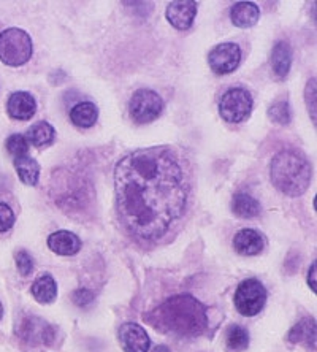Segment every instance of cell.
Segmentation results:
<instances>
[{
    "mask_svg": "<svg viewBox=\"0 0 317 352\" xmlns=\"http://www.w3.org/2000/svg\"><path fill=\"white\" fill-rule=\"evenodd\" d=\"M154 329L178 336L201 335L206 330V308L192 295H175L144 316Z\"/></svg>",
    "mask_w": 317,
    "mask_h": 352,
    "instance_id": "2",
    "label": "cell"
},
{
    "mask_svg": "<svg viewBox=\"0 0 317 352\" xmlns=\"http://www.w3.org/2000/svg\"><path fill=\"white\" fill-rule=\"evenodd\" d=\"M208 62L217 75L232 74L241 62V50L237 43H221L211 50Z\"/></svg>",
    "mask_w": 317,
    "mask_h": 352,
    "instance_id": "8",
    "label": "cell"
},
{
    "mask_svg": "<svg viewBox=\"0 0 317 352\" xmlns=\"http://www.w3.org/2000/svg\"><path fill=\"white\" fill-rule=\"evenodd\" d=\"M268 116L272 121L278 124H289L292 119V113H290V107L287 102H274L268 110Z\"/></svg>",
    "mask_w": 317,
    "mask_h": 352,
    "instance_id": "24",
    "label": "cell"
},
{
    "mask_svg": "<svg viewBox=\"0 0 317 352\" xmlns=\"http://www.w3.org/2000/svg\"><path fill=\"white\" fill-rule=\"evenodd\" d=\"M289 341L294 344H306L309 349H316V320L313 318L301 319L289 332Z\"/></svg>",
    "mask_w": 317,
    "mask_h": 352,
    "instance_id": "17",
    "label": "cell"
},
{
    "mask_svg": "<svg viewBox=\"0 0 317 352\" xmlns=\"http://www.w3.org/2000/svg\"><path fill=\"white\" fill-rule=\"evenodd\" d=\"M263 238L252 229H243L233 238V250L241 256H256L263 250Z\"/></svg>",
    "mask_w": 317,
    "mask_h": 352,
    "instance_id": "13",
    "label": "cell"
},
{
    "mask_svg": "<svg viewBox=\"0 0 317 352\" xmlns=\"http://www.w3.org/2000/svg\"><path fill=\"white\" fill-rule=\"evenodd\" d=\"M119 343L126 352H148L151 340L142 325L127 322L119 329Z\"/></svg>",
    "mask_w": 317,
    "mask_h": 352,
    "instance_id": "9",
    "label": "cell"
},
{
    "mask_svg": "<svg viewBox=\"0 0 317 352\" xmlns=\"http://www.w3.org/2000/svg\"><path fill=\"white\" fill-rule=\"evenodd\" d=\"M230 18L237 28L248 29L257 24L259 18H261V10L252 2H238L232 7Z\"/></svg>",
    "mask_w": 317,
    "mask_h": 352,
    "instance_id": "16",
    "label": "cell"
},
{
    "mask_svg": "<svg viewBox=\"0 0 317 352\" xmlns=\"http://www.w3.org/2000/svg\"><path fill=\"white\" fill-rule=\"evenodd\" d=\"M164 100L157 92L151 89H138L131 98L129 111L135 122L148 124L162 115Z\"/></svg>",
    "mask_w": 317,
    "mask_h": 352,
    "instance_id": "7",
    "label": "cell"
},
{
    "mask_svg": "<svg viewBox=\"0 0 317 352\" xmlns=\"http://www.w3.org/2000/svg\"><path fill=\"white\" fill-rule=\"evenodd\" d=\"M153 352H171L168 348H167V346H157V348H155Z\"/></svg>",
    "mask_w": 317,
    "mask_h": 352,
    "instance_id": "31",
    "label": "cell"
},
{
    "mask_svg": "<svg viewBox=\"0 0 317 352\" xmlns=\"http://www.w3.org/2000/svg\"><path fill=\"white\" fill-rule=\"evenodd\" d=\"M14 168H17L19 179L28 186H37L40 176V165L35 159L29 156H21L14 159Z\"/></svg>",
    "mask_w": 317,
    "mask_h": 352,
    "instance_id": "20",
    "label": "cell"
},
{
    "mask_svg": "<svg viewBox=\"0 0 317 352\" xmlns=\"http://www.w3.org/2000/svg\"><path fill=\"white\" fill-rule=\"evenodd\" d=\"M267 302V291L257 279H244L235 292V307L238 313L248 318L259 314Z\"/></svg>",
    "mask_w": 317,
    "mask_h": 352,
    "instance_id": "5",
    "label": "cell"
},
{
    "mask_svg": "<svg viewBox=\"0 0 317 352\" xmlns=\"http://www.w3.org/2000/svg\"><path fill=\"white\" fill-rule=\"evenodd\" d=\"M72 298H74V303L78 305V307L86 308L94 302V294L89 289H76L74 295H72Z\"/></svg>",
    "mask_w": 317,
    "mask_h": 352,
    "instance_id": "29",
    "label": "cell"
},
{
    "mask_svg": "<svg viewBox=\"0 0 317 352\" xmlns=\"http://www.w3.org/2000/svg\"><path fill=\"white\" fill-rule=\"evenodd\" d=\"M292 65V48L287 41H278L272 51V70L278 80H284L289 75Z\"/></svg>",
    "mask_w": 317,
    "mask_h": 352,
    "instance_id": "15",
    "label": "cell"
},
{
    "mask_svg": "<svg viewBox=\"0 0 317 352\" xmlns=\"http://www.w3.org/2000/svg\"><path fill=\"white\" fill-rule=\"evenodd\" d=\"M8 115L18 121H28L37 111V102L29 92H13L7 102Z\"/></svg>",
    "mask_w": 317,
    "mask_h": 352,
    "instance_id": "12",
    "label": "cell"
},
{
    "mask_svg": "<svg viewBox=\"0 0 317 352\" xmlns=\"http://www.w3.org/2000/svg\"><path fill=\"white\" fill-rule=\"evenodd\" d=\"M14 258H17V267H18L19 273L23 274V276H29V274L34 270V261H32V257L29 256V252L19 251V252H17V257Z\"/></svg>",
    "mask_w": 317,
    "mask_h": 352,
    "instance_id": "26",
    "label": "cell"
},
{
    "mask_svg": "<svg viewBox=\"0 0 317 352\" xmlns=\"http://www.w3.org/2000/svg\"><path fill=\"white\" fill-rule=\"evenodd\" d=\"M316 263H313L309 268V273H308V284L309 287L313 289V292H316Z\"/></svg>",
    "mask_w": 317,
    "mask_h": 352,
    "instance_id": "30",
    "label": "cell"
},
{
    "mask_svg": "<svg viewBox=\"0 0 317 352\" xmlns=\"http://www.w3.org/2000/svg\"><path fill=\"white\" fill-rule=\"evenodd\" d=\"M7 149L12 156H14V159L21 156H28L29 143L24 135L13 133V135H10L7 140Z\"/></svg>",
    "mask_w": 317,
    "mask_h": 352,
    "instance_id": "25",
    "label": "cell"
},
{
    "mask_svg": "<svg viewBox=\"0 0 317 352\" xmlns=\"http://www.w3.org/2000/svg\"><path fill=\"white\" fill-rule=\"evenodd\" d=\"M54 127L51 126L50 122L40 121L37 124H34L32 127H29L28 133H25V140H28L29 144H32L35 148H43L54 142Z\"/></svg>",
    "mask_w": 317,
    "mask_h": 352,
    "instance_id": "18",
    "label": "cell"
},
{
    "mask_svg": "<svg viewBox=\"0 0 317 352\" xmlns=\"http://www.w3.org/2000/svg\"><path fill=\"white\" fill-rule=\"evenodd\" d=\"M305 96H306V105H308L309 115L313 116V121L316 122V78L308 81Z\"/></svg>",
    "mask_w": 317,
    "mask_h": 352,
    "instance_id": "28",
    "label": "cell"
},
{
    "mask_svg": "<svg viewBox=\"0 0 317 352\" xmlns=\"http://www.w3.org/2000/svg\"><path fill=\"white\" fill-rule=\"evenodd\" d=\"M48 246L59 256H74L81 250V240L69 230H59L50 235Z\"/></svg>",
    "mask_w": 317,
    "mask_h": 352,
    "instance_id": "14",
    "label": "cell"
},
{
    "mask_svg": "<svg viewBox=\"0 0 317 352\" xmlns=\"http://www.w3.org/2000/svg\"><path fill=\"white\" fill-rule=\"evenodd\" d=\"M232 210L238 217L251 219L261 213V204L248 194H237L232 200Z\"/></svg>",
    "mask_w": 317,
    "mask_h": 352,
    "instance_id": "22",
    "label": "cell"
},
{
    "mask_svg": "<svg viewBox=\"0 0 317 352\" xmlns=\"http://www.w3.org/2000/svg\"><path fill=\"white\" fill-rule=\"evenodd\" d=\"M34 45L30 35L23 29H7L0 34V60L10 67L24 65L32 58Z\"/></svg>",
    "mask_w": 317,
    "mask_h": 352,
    "instance_id": "4",
    "label": "cell"
},
{
    "mask_svg": "<svg viewBox=\"0 0 317 352\" xmlns=\"http://www.w3.org/2000/svg\"><path fill=\"white\" fill-rule=\"evenodd\" d=\"M114 189L124 230L140 241L155 243L184 217L192 186L179 153L170 146H153L119 160Z\"/></svg>",
    "mask_w": 317,
    "mask_h": 352,
    "instance_id": "1",
    "label": "cell"
},
{
    "mask_svg": "<svg viewBox=\"0 0 317 352\" xmlns=\"http://www.w3.org/2000/svg\"><path fill=\"white\" fill-rule=\"evenodd\" d=\"M3 318V307H2V303H0V319Z\"/></svg>",
    "mask_w": 317,
    "mask_h": 352,
    "instance_id": "32",
    "label": "cell"
},
{
    "mask_svg": "<svg viewBox=\"0 0 317 352\" xmlns=\"http://www.w3.org/2000/svg\"><path fill=\"white\" fill-rule=\"evenodd\" d=\"M19 335L30 344H50L54 340V329L39 318H25L21 324Z\"/></svg>",
    "mask_w": 317,
    "mask_h": 352,
    "instance_id": "10",
    "label": "cell"
},
{
    "mask_svg": "<svg viewBox=\"0 0 317 352\" xmlns=\"http://www.w3.org/2000/svg\"><path fill=\"white\" fill-rule=\"evenodd\" d=\"M197 16V3L192 0L171 2L167 8V19L178 30H187Z\"/></svg>",
    "mask_w": 317,
    "mask_h": 352,
    "instance_id": "11",
    "label": "cell"
},
{
    "mask_svg": "<svg viewBox=\"0 0 317 352\" xmlns=\"http://www.w3.org/2000/svg\"><path fill=\"white\" fill-rule=\"evenodd\" d=\"M313 178V168L305 156L297 151L278 153L270 165V179L279 192L289 197H298L306 192Z\"/></svg>",
    "mask_w": 317,
    "mask_h": 352,
    "instance_id": "3",
    "label": "cell"
},
{
    "mask_svg": "<svg viewBox=\"0 0 317 352\" xmlns=\"http://www.w3.org/2000/svg\"><path fill=\"white\" fill-rule=\"evenodd\" d=\"M32 295L39 303H53L57 297V284L51 274H41L34 283Z\"/></svg>",
    "mask_w": 317,
    "mask_h": 352,
    "instance_id": "21",
    "label": "cell"
},
{
    "mask_svg": "<svg viewBox=\"0 0 317 352\" xmlns=\"http://www.w3.org/2000/svg\"><path fill=\"white\" fill-rule=\"evenodd\" d=\"M98 110L92 102H81L70 110V119L76 127L89 129L97 122Z\"/></svg>",
    "mask_w": 317,
    "mask_h": 352,
    "instance_id": "19",
    "label": "cell"
},
{
    "mask_svg": "<svg viewBox=\"0 0 317 352\" xmlns=\"http://www.w3.org/2000/svg\"><path fill=\"white\" fill-rule=\"evenodd\" d=\"M227 351L228 352H241L246 351L249 346V333L241 325H232L227 330Z\"/></svg>",
    "mask_w": 317,
    "mask_h": 352,
    "instance_id": "23",
    "label": "cell"
},
{
    "mask_svg": "<svg viewBox=\"0 0 317 352\" xmlns=\"http://www.w3.org/2000/svg\"><path fill=\"white\" fill-rule=\"evenodd\" d=\"M252 97L246 89L235 87L227 91L219 102V115L226 122L238 124L249 118L252 111Z\"/></svg>",
    "mask_w": 317,
    "mask_h": 352,
    "instance_id": "6",
    "label": "cell"
},
{
    "mask_svg": "<svg viewBox=\"0 0 317 352\" xmlns=\"http://www.w3.org/2000/svg\"><path fill=\"white\" fill-rule=\"evenodd\" d=\"M14 224V213L7 204H0V232H7Z\"/></svg>",
    "mask_w": 317,
    "mask_h": 352,
    "instance_id": "27",
    "label": "cell"
}]
</instances>
